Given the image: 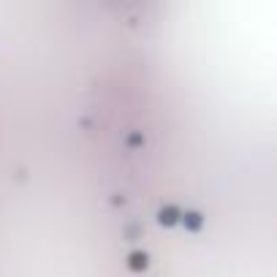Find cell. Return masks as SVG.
<instances>
[{
    "label": "cell",
    "mask_w": 277,
    "mask_h": 277,
    "mask_svg": "<svg viewBox=\"0 0 277 277\" xmlns=\"http://www.w3.org/2000/svg\"><path fill=\"white\" fill-rule=\"evenodd\" d=\"M177 209H174V207H166V209H161V223L163 225H171L174 220H177Z\"/></svg>",
    "instance_id": "obj_1"
},
{
    "label": "cell",
    "mask_w": 277,
    "mask_h": 277,
    "mask_svg": "<svg viewBox=\"0 0 277 277\" xmlns=\"http://www.w3.org/2000/svg\"><path fill=\"white\" fill-rule=\"evenodd\" d=\"M131 269H147V256L144 253H131Z\"/></svg>",
    "instance_id": "obj_2"
},
{
    "label": "cell",
    "mask_w": 277,
    "mask_h": 277,
    "mask_svg": "<svg viewBox=\"0 0 277 277\" xmlns=\"http://www.w3.org/2000/svg\"><path fill=\"white\" fill-rule=\"evenodd\" d=\"M185 225H188V229H198V225H201V215L198 212H188V215H185Z\"/></svg>",
    "instance_id": "obj_3"
}]
</instances>
